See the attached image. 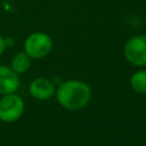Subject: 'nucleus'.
I'll use <instances>...</instances> for the list:
<instances>
[{
	"label": "nucleus",
	"mask_w": 146,
	"mask_h": 146,
	"mask_svg": "<svg viewBox=\"0 0 146 146\" xmlns=\"http://www.w3.org/2000/svg\"><path fill=\"white\" fill-rule=\"evenodd\" d=\"M58 104L68 111H79L88 105L91 99L90 87L81 80H67L56 89Z\"/></svg>",
	"instance_id": "1"
},
{
	"label": "nucleus",
	"mask_w": 146,
	"mask_h": 146,
	"mask_svg": "<svg viewBox=\"0 0 146 146\" xmlns=\"http://www.w3.org/2000/svg\"><path fill=\"white\" fill-rule=\"evenodd\" d=\"M52 48L51 38L43 32L31 33L24 42V51L32 59H41L48 56Z\"/></svg>",
	"instance_id": "2"
},
{
	"label": "nucleus",
	"mask_w": 146,
	"mask_h": 146,
	"mask_svg": "<svg viewBox=\"0 0 146 146\" xmlns=\"http://www.w3.org/2000/svg\"><path fill=\"white\" fill-rule=\"evenodd\" d=\"M24 108V100L16 92L2 95L0 98V121L5 123L17 121L23 115Z\"/></svg>",
	"instance_id": "3"
},
{
	"label": "nucleus",
	"mask_w": 146,
	"mask_h": 146,
	"mask_svg": "<svg viewBox=\"0 0 146 146\" xmlns=\"http://www.w3.org/2000/svg\"><path fill=\"white\" fill-rule=\"evenodd\" d=\"M125 59L138 67L146 66V34H138L130 38L123 46Z\"/></svg>",
	"instance_id": "4"
},
{
	"label": "nucleus",
	"mask_w": 146,
	"mask_h": 146,
	"mask_svg": "<svg viewBox=\"0 0 146 146\" xmlns=\"http://www.w3.org/2000/svg\"><path fill=\"white\" fill-rule=\"evenodd\" d=\"M19 76L10 67L0 65V95L14 94L19 88Z\"/></svg>",
	"instance_id": "5"
},
{
	"label": "nucleus",
	"mask_w": 146,
	"mask_h": 146,
	"mask_svg": "<svg viewBox=\"0 0 146 146\" xmlns=\"http://www.w3.org/2000/svg\"><path fill=\"white\" fill-rule=\"evenodd\" d=\"M29 92L38 100H47L55 95L56 88L50 80L46 78H38L30 83Z\"/></svg>",
	"instance_id": "6"
},
{
	"label": "nucleus",
	"mask_w": 146,
	"mask_h": 146,
	"mask_svg": "<svg viewBox=\"0 0 146 146\" xmlns=\"http://www.w3.org/2000/svg\"><path fill=\"white\" fill-rule=\"evenodd\" d=\"M31 57L24 51L22 52H17L10 60V67L19 75V74H23L25 73L30 66H31Z\"/></svg>",
	"instance_id": "7"
},
{
	"label": "nucleus",
	"mask_w": 146,
	"mask_h": 146,
	"mask_svg": "<svg viewBox=\"0 0 146 146\" xmlns=\"http://www.w3.org/2000/svg\"><path fill=\"white\" fill-rule=\"evenodd\" d=\"M130 86L137 92L146 95V71L140 70L130 76Z\"/></svg>",
	"instance_id": "8"
},
{
	"label": "nucleus",
	"mask_w": 146,
	"mask_h": 146,
	"mask_svg": "<svg viewBox=\"0 0 146 146\" xmlns=\"http://www.w3.org/2000/svg\"><path fill=\"white\" fill-rule=\"evenodd\" d=\"M5 49H6V44H5V38H2V36L0 35V56L2 55V52L5 51Z\"/></svg>",
	"instance_id": "9"
},
{
	"label": "nucleus",
	"mask_w": 146,
	"mask_h": 146,
	"mask_svg": "<svg viewBox=\"0 0 146 146\" xmlns=\"http://www.w3.org/2000/svg\"><path fill=\"white\" fill-rule=\"evenodd\" d=\"M5 44L6 47H10L11 44H14V39L13 38H5Z\"/></svg>",
	"instance_id": "10"
}]
</instances>
